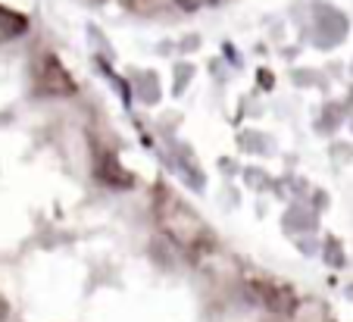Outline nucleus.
<instances>
[{"label":"nucleus","instance_id":"obj_3","mask_svg":"<svg viewBox=\"0 0 353 322\" xmlns=\"http://www.w3.org/2000/svg\"><path fill=\"white\" fill-rule=\"evenodd\" d=\"M254 291H256V297L272 310V313L285 316V313H294V307H297V297H294L291 291H288L285 285H279V282H256Z\"/></svg>","mask_w":353,"mask_h":322},{"label":"nucleus","instance_id":"obj_2","mask_svg":"<svg viewBox=\"0 0 353 322\" xmlns=\"http://www.w3.org/2000/svg\"><path fill=\"white\" fill-rule=\"evenodd\" d=\"M34 79H38L41 91H44V94H50V97H69V94H75L72 75L66 72V66H63V63L57 60L54 54H44L38 60V66H34Z\"/></svg>","mask_w":353,"mask_h":322},{"label":"nucleus","instance_id":"obj_5","mask_svg":"<svg viewBox=\"0 0 353 322\" xmlns=\"http://www.w3.org/2000/svg\"><path fill=\"white\" fill-rule=\"evenodd\" d=\"M28 28V19L19 13H13V10L0 7V38H16V34H22Z\"/></svg>","mask_w":353,"mask_h":322},{"label":"nucleus","instance_id":"obj_1","mask_svg":"<svg viewBox=\"0 0 353 322\" xmlns=\"http://www.w3.org/2000/svg\"><path fill=\"white\" fill-rule=\"evenodd\" d=\"M154 213H157L160 228L175 244H181V248H197V244L207 241V225H203V222L197 219V213H194L185 201H179L175 194L160 191Z\"/></svg>","mask_w":353,"mask_h":322},{"label":"nucleus","instance_id":"obj_4","mask_svg":"<svg viewBox=\"0 0 353 322\" xmlns=\"http://www.w3.org/2000/svg\"><path fill=\"white\" fill-rule=\"evenodd\" d=\"M97 175L103 181H110V185H116V188H128V185H132V175H128L125 169L119 166V160H116L113 154H103V157H100Z\"/></svg>","mask_w":353,"mask_h":322}]
</instances>
